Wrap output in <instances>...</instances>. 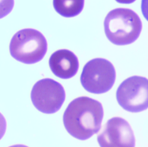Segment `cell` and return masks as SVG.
I'll return each instance as SVG.
<instances>
[{"instance_id":"obj_14","label":"cell","mask_w":148,"mask_h":147,"mask_svg":"<svg viewBox=\"0 0 148 147\" xmlns=\"http://www.w3.org/2000/svg\"><path fill=\"white\" fill-rule=\"evenodd\" d=\"M9 147H28V146H25V145H14V146H11Z\"/></svg>"},{"instance_id":"obj_9","label":"cell","mask_w":148,"mask_h":147,"mask_svg":"<svg viewBox=\"0 0 148 147\" xmlns=\"http://www.w3.org/2000/svg\"><path fill=\"white\" fill-rule=\"evenodd\" d=\"M84 0H53V7L60 15L73 18L82 12Z\"/></svg>"},{"instance_id":"obj_4","label":"cell","mask_w":148,"mask_h":147,"mask_svg":"<svg viewBox=\"0 0 148 147\" xmlns=\"http://www.w3.org/2000/svg\"><path fill=\"white\" fill-rule=\"evenodd\" d=\"M116 76L115 68L110 62L104 59H94L84 67L81 83L87 92L101 94L112 87Z\"/></svg>"},{"instance_id":"obj_7","label":"cell","mask_w":148,"mask_h":147,"mask_svg":"<svg viewBox=\"0 0 148 147\" xmlns=\"http://www.w3.org/2000/svg\"><path fill=\"white\" fill-rule=\"evenodd\" d=\"M100 147H135L134 132L128 122L119 117L110 119L97 136Z\"/></svg>"},{"instance_id":"obj_5","label":"cell","mask_w":148,"mask_h":147,"mask_svg":"<svg viewBox=\"0 0 148 147\" xmlns=\"http://www.w3.org/2000/svg\"><path fill=\"white\" fill-rule=\"evenodd\" d=\"M116 99L122 109L140 112L148 109V79L133 76L126 79L116 91Z\"/></svg>"},{"instance_id":"obj_3","label":"cell","mask_w":148,"mask_h":147,"mask_svg":"<svg viewBox=\"0 0 148 147\" xmlns=\"http://www.w3.org/2000/svg\"><path fill=\"white\" fill-rule=\"evenodd\" d=\"M9 51L11 55L20 62L35 64L42 60L47 53V40L38 30L24 29L13 36Z\"/></svg>"},{"instance_id":"obj_8","label":"cell","mask_w":148,"mask_h":147,"mask_svg":"<svg viewBox=\"0 0 148 147\" xmlns=\"http://www.w3.org/2000/svg\"><path fill=\"white\" fill-rule=\"evenodd\" d=\"M49 65L52 72L62 79L71 78L77 74L79 68L77 56L68 49H59L53 53Z\"/></svg>"},{"instance_id":"obj_13","label":"cell","mask_w":148,"mask_h":147,"mask_svg":"<svg viewBox=\"0 0 148 147\" xmlns=\"http://www.w3.org/2000/svg\"><path fill=\"white\" fill-rule=\"evenodd\" d=\"M119 3H122V4H131L135 2L136 0H116Z\"/></svg>"},{"instance_id":"obj_10","label":"cell","mask_w":148,"mask_h":147,"mask_svg":"<svg viewBox=\"0 0 148 147\" xmlns=\"http://www.w3.org/2000/svg\"><path fill=\"white\" fill-rule=\"evenodd\" d=\"M14 0H0V19L7 16L13 9Z\"/></svg>"},{"instance_id":"obj_12","label":"cell","mask_w":148,"mask_h":147,"mask_svg":"<svg viewBox=\"0 0 148 147\" xmlns=\"http://www.w3.org/2000/svg\"><path fill=\"white\" fill-rule=\"evenodd\" d=\"M141 12L144 18L148 21V0L141 1Z\"/></svg>"},{"instance_id":"obj_11","label":"cell","mask_w":148,"mask_h":147,"mask_svg":"<svg viewBox=\"0 0 148 147\" xmlns=\"http://www.w3.org/2000/svg\"><path fill=\"white\" fill-rule=\"evenodd\" d=\"M6 121L2 113H0V139H2L6 131Z\"/></svg>"},{"instance_id":"obj_2","label":"cell","mask_w":148,"mask_h":147,"mask_svg":"<svg viewBox=\"0 0 148 147\" xmlns=\"http://www.w3.org/2000/svg\"><path fill=\"white\" fill-rule=\"evenodd\" d=\"M104 30L106 36L112 43L125 46L138 40L142 30V22L134 11L116 8L106 17Z\"/></svg>"},{"instance_id":"obj_6","label":"cell","mask_w":148,"mask_h":147,"mask_svg":"<svg viewBox=\"0 0 148 147\" xmlns=\"http://www.w3.org/2000/svg\"><path fill=\"white\" fill-rule=\"evenodd\" d=\"M31 97L37 110L45 114H53L61 109L65 102V92L59 83L53 79L45 78L35 83Z\"/></svg>"},{"instance_id":"obj_1","label":"cell","mask_w":148,"mask_h":147,"mask_svg":"<svg viewBox=\"0 0 148 147\" xmlns=\"http://www.w3.org/2000/svg\"><path fill=\"white\" fill-rule=\"evenodd\" d=\"M103 118V109L99 101L82 96L72 100L63 115L68 133L80 140H86L99 132Z\"/></svg>"}]
</instances>
